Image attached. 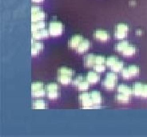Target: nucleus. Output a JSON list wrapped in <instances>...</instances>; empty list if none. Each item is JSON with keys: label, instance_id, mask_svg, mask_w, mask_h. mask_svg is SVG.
Segmentation results:
<instances>
[{"label": "nucleus", "instance_id": "1", "mask_svg": "<svg viewBox=\"0 0 147 137\" xmlns=\"http://www.w3.org/2000/svg\"><path fill=\"white\" fill-rule=\"evenodd\" d=\"M48 30L50 35L57 37L61 35L63 33L64 30V26L62 22H58V21H52L50 22L49 26H48Z\"/></svg>", "mask_w": 147, "mask_h": 137}, {"label": "nucleus", "instance_id": "2", "mask_svg": "<svg viewBox=\"0 0 147 137\" xmlns=\"http://www.w3.org/2000/svg\"><path fill=\"white\" fill-rule=\"evenodd\" d=\"M78 100H79V103L81 104L82 108L92 109L94 108V103L92 101L91 96H90V93H86V92L81 93L78 96Z\"/></svg>", "mask_w": 147, "mask_h": 137}, {"label": "nucleus", "instance_id": "3", "mask_svg": "<svg viewBox=\"0 0 147 137\" xmlns=\"http://www.w3.org/2000/svg\"><path fill=\"white\" fill-rule=\"evenodd\" d=\"M90 96L94 105V108H99L100 105L102 102V97L101 93L98 91H93L90 93Z\"/></svg>", "mask_w": 147, "mask_h": 137}, {"label": "nucleus", "instance_id": "4", "mask_svg": "<svg viewBox=\"0 0 147 137\" xmlns=\"http://www.w3.org/2000/svg\"><path fill=\"white\" fill-rule=\"evenodd\" d=\"M82 40H83V37L82 35H80V34H76V35L73 36L69 40V41H68V45H69L70 48L76 49Z\"/></svg>", "mask_w": 147, "mask_h": 137}, {"label": "nucleus", "instance_id": "5", "mask_svg": "<svg viewBox=\"0 0 147 137\" xmlns=\"http://www.w3.org/2000/svg\"><path fill=\"white\" fill-rule=\"evenodd\" d=\"M50 35L49 30L47 29H42L40 30H37V31H34L32 32V38L34 40H41L42 38H46Z\"/></svg>", "mask_w": 147, "mask_h": 137}, {"label": "nucleus", "instance_id": "6", "mask_svg": "<svg viewBox=\"0 0 147 137\" xmlns=\"http://www.w3.org/2000/svg\"><path fill=\"white\" fill-rule=\"evenodd\" d=\"M94 37L98 41H107L110 39V34L106 30H97L94 33Z\"/></svg>", "mask_w": 147, "mask_h": 137}, {"label": "nucleus", "instance_id": "7", "mask_svg": "<svg viewBox=\"0 0 147 137\" xmlns=\"http://www.w3.org/2000/svg\"><path fill=\"white\" fill-rule=\"evenodd\" d=\"M45 18H46V14L44 11L42 10L31 13V22H32L44 21Z\"/></svg>", "mask_w": 147, "mask_h": 137}, {"label": "nucleus", "instance_id": "8", "mask_svg": "<svg viewBox=\"0 0 147 137\" xmlns=\"http://www.w3.org/2000/svg\"><path fill=\"white\" fill-rule=\"evenodd\" d=\"M90 47V41L87 40V39H83L81 41V43L79 44V45L78 46V48L76 49L78 52L82 53L86 52L89 49V48Z\"/></svg>", "mask_w": 147, "mask_h": 137}, {"label": "nucleus", "instance_id": "9", "mask_svg": "<svg viewBox=\"0 0 147 137\" xmlns=\"http://www.w3.org/2000/svg\"><path fill=\"white\" fill-rule=\"evenodd\" d=\"M100 76L98 74V72H89L86 76V81L90 84H95L99 81Z\"/></svg>", "mask_w": 147, "mask_h": 137}, {"label": "nucleus", "instance_id": "10", "mask_svg": "<svg viewBox=\"0 0 147 137\" xmlns=\"http://www.w3.org/2000/svg\"><path fill=\"white\" fill-rule=\"evenodd\" d=\"M95 56L94 54H88L84 57V65L86 67H93L95 65Z\"/></svg>", "mask_w": 147, "mask_h": 137}, {"label": "nucleus", "instance_id": "11", "mask_svg": "<svg viewBox=\"0 0 147 137\" xmlns=\"http://www.w3.org/2000/svg\"><path fill=\"white\" fill-rule=\"evenodd\" d=\"M136 53V47L133 45L129 44L125 49L124 50L121 52L122 55L125 56V57H131V56L134 55Z\"/></svg>", "mask_w": 147, "mask_h": 137}, {"label": "nucleus", "instance_id": "12", "mask_svg": "<svg viewBox=\"0 0 147 137\" xmlns=\"http://www.w3.org/2000/svg\"><path fill=\"white\" fill-rule=\"evenodd\" d=\"M143 85L141 82H136L133 85V94L136 96H141L142 95V89H143Z\"/></svg>", "mask_w": 147, "mask_h": 137}, {"label": "nucleus", "instance_id": "13", "mask_svg": "<svg viewBox=\"0 0 147 137\" xmlns=\"http://www.w3.org/2000/svg\"><path fill=\"white\" fill-rule=\"evenodd\" d=\"M58 81L62 85H68L72 82V77L66 74H58Z\"/></svg>", "mask_w": 147, "mask_h": 137}, {"label": "nucleus", "instance_id": "14", "mask_svg": "<svg viewBox=\"0 0 147 137\" xmlns=\"http://www.w3.org/2000/svg\"><path fill=\"white\" fill-rule=\"evenodd\" d=\"M116 82H114V81H112V80L106 78L103 80L102 85L104 89H107V90H112V89H114L115 88Z\"/></svg>", "mask_w": 147, "mask_h": 137}, {"label": "nucleus", "instance_id": "15", "mask_svg": "<svg viewBox=\"0 0 147 137\" xmlns=\"http://www.w3.org/2000/svg\"><path fill=\"white\" fill-rule=\"evenodd\" d=\"M118 92L121 93H125L127 94L129 96H130L133 94V90L131 88H129L128 85H124V84H121L118 86Z\"/></svg>", "mask_w": 147, "mask_h": 137}, {"label": "nucleus", "instance_id": "16", "mask_svg": "<svg viewBox=\"0 0 147 137\" xmlns=\"http://www.w3.org/2000/svg\"><path fill=\"white\" fill-rule=\"evenodd\" d=\"M45 27H46V23H45L44 21L32 22V24H31V30H32V32L37 31V30H40L42 29H44Z\"/></svg>", "mask_w": 147, "mask_h": 137}, {"label": "nucleus", "instance_id": "17", "mask_svg": "<svg viewBox=\"0 0 147 137\" xmlns=\"http://www.w3.org/2000/svg\"><path fill=\"white\" fill-rule=\"evenodd\" d=\"M47 108V104L43 100H36L34 101L33 108L35 109H44Z\"/></svg>", "mask_w": 147, "mask_h": 137}, {"label": "nucleus", "instance_id": "18", "mask_svg": "<svg viewBox=\"0 0 147 137\" xmlns=\"http://www.w3.org/2000/svg\"><path fill=\"white\" fill-rule=\"evenodd\" d=\"M58 74H66V75H69L73 77L74 75V72L70 68H67V67H61L58 70Z\"/></svg>", "mask_w": 147, "mask_h": 137}, {"label": "nucleus", "instance_id": "19", "mask_svg": "<svg viewBox=\"0 0 147 137\" xmlns=\"http://www.w3.org/2000/svg\"><path fill=\"white\" fill-rule=\"evenodd\" d=\"M116 98H117V100L121 102V103H127L129 100V96L127 94H125V93H118Z\"/></svg>", "mask_w": 147, "mask_h": 137}, {"label": "nucleus", "instance_id": "20", "mask_svg": "<svg viewBox=\"0 0 147 137\" xmlns=\"http://www.w3.org/2000/svg\"><path fill=\"white\" fill-rule=\"evenodd\" d=\"M129 45L128 41H121L120 42H118V44L115 45V49L118 52H122L124 50V49Z\"/></svg>", "mask_w": 147, "mask_h": 137}, {"label": "nucleus", "instance_id": "21", "mask_svg": "<svg viewBox=\"0 0 147 137\" xmlns=\"http://www.w3.org/2000/svg\"><path fill=\"white\" fill-rule=\"evenodd\" d=\"M123 69V62L121 61H118L116 63L113 65L111 66V70L112 71H114L115 73H118V72H121Z\"/></svg>", "mask_w": 147, "mask_h": 137}, {"label": "nucleus", "instance_id": "22", "mask_svg": "<svg viewBox=\"0 0 147 137\" xmlns=\"http://www.w3.org/2000/svg\"><path fill=\"white\" fill-rule=\"evenodd\" d=\"M128 70L131 78L132 77H136L139 74V68L137 65H129L128 67Z\"/></svg>", "mask_w": 147, "mask_h": 137}, {"label": "nucleus", "instance_id": "23", "mask_svg": "<svg viewBox=\"0 0 147 137\" xmlns=\"http://www.w3.org/2000/svg\"><path fill=\"white\" fill-rule=\"evenodd\" d=\"M46 91L44 89H40L38 90H35V91H32L31 92V95L34 98H39V97H42L45 96L46 94Z\"/></svg>", "mask_w": 147, "mask_h": 137}, {"label": "nucleus", "instance_id": "24", "mask_svg": "<svg viewBox=\"0 0 147 137\" xmlns=\"http://www.w3.org/2000/svg\"><path fill=\"white\" fill-rule=\"evenodd\" d=\"M115 30L117 31H120V32H125V33H128L129 31V26L126 25L125 23H119L118 24L116 27H115Z\"/></svg>", "mask_w": 147, "mask_h": 137}, {"label": "nucleus", "instance_id": "25", "mask_svg": "<svg viewBox=\"0 0 147 137\" xmlns=\"http://www.w3.org/2000/svg\"><path fill=\"white\" fill-rule=\"evenodd\" d=\"M118 61V57L116 56H110V57H107V59H106V65H107V66L111 67L113 65L116 63Z\"/></svg>", "mask_w": 147, "mask_h": 137}, {"label": "nucleus", "instance_id": "26", "mask_svg": "<svg viewBox=\"0 0 147 137\" xmlns=\"http://www.w3.org/2000/svg\"><path fill=\"white\" fill-rule=\"evenodd\" d=\"M89 84L90 83L87 81H84L83 80L82 82H81L78 85V89L80 90V91H86L89 89Z\"/></svg>", "mask_w": 147, "mask_h": 137}, {"label": "nucleus", "instance_id": "27", "mask_svg": "<svg viewBox=\"0 0 147 137\" xmlns=\"http://www.w3.org/2000/svg\"><path fill=\"white\" fill-rule=\"evenodd\" d=\"M43 87H44L43 83L38 82H34L31 85V91H35V90H38V89H43Z\"/></svg>", "mask_w": 147, "mask_h": 137}, {"label": "nucleus", "instance_id": "28", "mask_svg": "<svg viewBox=\"0 0 147 137\" xmlns=\"http://www.w3.org/2000/svg\"><path fill=\"white\" fill-rule=\"evenodd\" d=\"M93 67L94 70L98 73H102L106 70V65L104 64H95Z\"/></svg>", "mask_w": 147, "mask_h": 137}, {"label": "nucleus", "instance_id": "29", "mask_svg": "<svg viewBox=\"0 0 147 137\" xmlns=\"http://www.w3.org/2000/svg\"><path fill=\"white\" fill-rule=\"evenodd\" d=\"M46 90H47V92L56 91V90H59V86L55 83H50L46 86Z\"/></svg>", "mask_w": 147, "mask_h": 137}, {"label": "nucleus", "instance_id": "30", "mask_svg": "<svg viewBox=\"0 0 147 137\" xmlns=\"http://www.w3.org/2000/svg\"><path fill=\"white\" fill-rule=\"evenodd\" d=\"M126 36H127V33H125V32H120V31H117V30L114 31V37H116L117 39H118V40L124 39Z\"/></svg>", "mask_w": 147, "mask_h": 137}, {"label": "nucleus", "instance_id": "31", "mask_svg": "<svg viewBox=\"0 0 147 137\" xmlns=\"http://www.w3.org/2000/svg\"><path fill=\"white\" fill-rule=\"evenodd\" d=\"M47 96L48 98H50L51 100H55V99H57L59 97V92L58 90L56 91H50V92H47Z\"/></svg>", "mask_w": 147, "mask_h": 137}, {"label": "nucleus", "instance_id": "32", "mask_svg": "<svg viewBox=\"0 0 147 137\" xmlns=\"http://www.w3.org/2000/svg\"><path fill=\"white\" fill-rule=\"evenodd\" d=\"M107 78L108 79H110V80H112V81H114V82H117V80H118V75L115 74V72H110V73H108L107 74Z\"/></svg>", "mask_w": 147, "mask_h": 137}, {"label": "nucleus", "instance_id": "33", "mask_svg": "<svg viewBox=\"0 0 147 137\" xmlns=\"http://www.w3.org/2000/svg\"><path fill=\"white\" fill-rule=\"evenodd\" d=\"M32 46L35 47V48L38 49L40 51L43 49V44L42 42H40V41H34L33 38H32Z\"/></svg>", "mask_w": 147, "mask_h": 137}, {"label": "nucleus", "instance_id": "34", "mask_svg": "<svg viewBox=\"0 0 147 137\" xmlns=\"http://www.w3.org/2000/svg\"><path fill=\"white\" fill-rule=\"evenodd\" d=\"M106 58L102 55L95 56V64H105Z\"/></svg>", "mask_w": 147, "mask_h": 137}, {"label": "nucleus", "instance_id": "35", "mask_svg": "<svg viewBox=\"0 0 147 137\" xmlns=\"http://www.w3.org/2000/svg\"><path fill=\"white\" fill-rule=\"evenodd\" d=\"M121 76H122V78H125V79H129V78H131L130 74H129V72L128 68L122 69V70H121Z\"/></svg>", "mask_w": 147, "mask_h": 137}, {"label": "nucleus", "instance_id": "36", "mask_svg": "<svg viewBox=\"0 0 147 137\" xmlns=\"http://www.w3.org/2000/svg\"><path fill=\"white\" fill-rule=\"evenodd\" d=\"M82 81H83V77H82V76H78L77 78H75L73 80V82H72V85L77 87L78 85V84H79L81 82H82Z\"/></svg>", "mask_w": 147, "mask_h": 137}, {"label": "nucleus", "instance_id": "37", "mask_svg": "<svg viewBox=\"0 0 147 137\" xmlns=\"http://www.w3.org/2000/svg\"><path fill=\"white\" fill-rule=\"evenodd\" d=\"M141 97L147 98V84H144L143 85V89H142V92Z\"/></svg>", "mask_w": 147, "mask_h": 137}, {"label": "nucleus", "instance_id": "38", "mask_svg": "<svg viewBox=\"0 0 147 137\" xmlns=\"http://www.w3.org/2000/svg\"><path fill=\"white\" fill-rule=\"evenodd\" d=\"M41 8L39 7H31V13H33V12H36V11H40Z\"/></svg>", "mask_w": 147, "mask_h": 137}, {"label": "nucleus", "instance_id": "39", "mask_svg": "<svg viewBox=\"0 0 147 137\" xmlns=\"http://www.w3.org/2000/svg\"><path fill=\"white\" fill-rule=\"evenodd\" d=\"M34 3H42L43 0H32Z\"/></svg>", "mask_w": 147, "mask_h": 137}]
</instances>
